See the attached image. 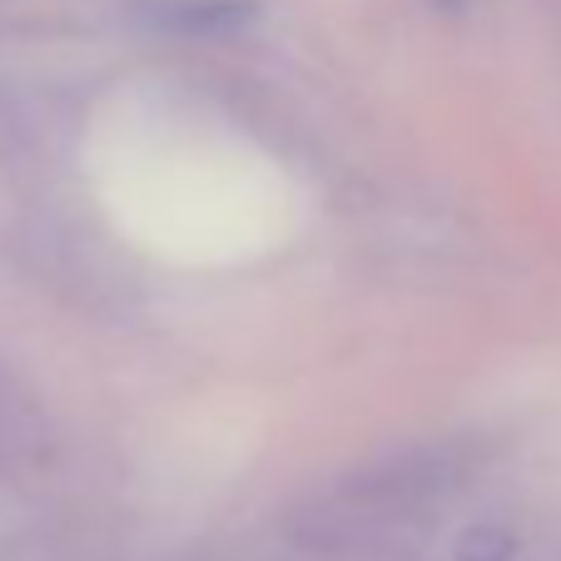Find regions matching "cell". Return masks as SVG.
<instances>
[{"label":"cell","instance_id":"obj_1","mask_svg":"<svg viewBox=\"0 0 561 561\" xmlns=\"http://www.w3.org/2000/svg\"><path fill=\"white\" fill-rule=\"evenodd\" d=\"M254 15H259L254 0H164L154 11V21L184 35H229V31H244Z\"/></svg>","mask_w":561,"mask_h":561},{"label":"cell","instance_id":"obj_2","mask_svg":"<svg viewBox=\"0 0 561 561\" xmlns=\"http://www.w3.org/2000/svg\"><path fill=\"white\" fill-rule=\"evenodd\" d=\"M437 5H443V11H462L467 0H437Z\"/></svg>","mask_w":561,"mask_h":561}]
</instances>
